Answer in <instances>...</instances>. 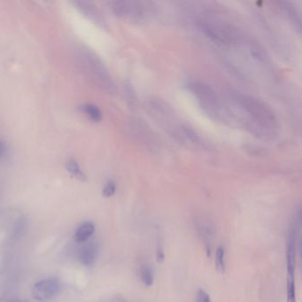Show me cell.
<instances>
[{"mask_svg": "<svg viewBox=\"0 0 302 302\" xmlns=\"http://www.w3.org/2000/svg\"><path fill=\"white\" fill-rule=\"evenodd\" d=\"M233 100L243 113L246 127L255 135L270 138L274 137L279 129V122L274 111L261 99L250 95L236 93Z\"/></svg>", "mask_w": 302, "mask_h": 302, "instance_id": "1", "label": "cell"}, {"mask_svg": "<svg viewBox=\"0 0 302 302\" xmlns=\"http://www.w3.org/2000/svg\"><path fill=\"white\" fill-rule=\"evenodd\" d=\"M147 110L152 119L166 132L180 142H184V125L179 123L174 109L161 99H149L147 101Z\"/></svg>", "mask_w": 302, "mask_h": 302, "instance_id": "2", "label": "cell"}, {"mask_svg": "<svg viewBox=\"0 0 302 302\" xmlns=\"http://www.w3.org/2000/svg\"><path fill=\"white\" fill-rule=\"evenodd\" d=\"M187 87L204 111L213 119L228 120L230 118L229 111L223 108L217 92L213 89L212 86L201 81H192Z\"/></svg>", "mask_w": 302, "mask_h": 302, "instance_id": "3", "label": "cell"}, {"mask_svg": "<svg viewBox=\"0 0 302 302\" xmlns=\"http://www.w3.org/2000/svg\"><path fill=\"white\" fill-rule=\"evenodd\" d=\"M112 9L114 14L119 17L141 21L146 18L150 8L145 2L114 1L112 2Z\"/></svg>", "mask_w": 302, "mask_h": 302, "instance_id": "4", "label": "cell"}, {"mask_svg": "<svg viewBox=\"0 0 302 302\" xmlns=\"http://www.w3.org/2000/svg\"><path fill=\"white\" fill-rule=\"evenodd\" d=\"M86 59L90 72L92 76H94L96 81L98 82V84L105 90H108L109 92H113L115 90L114 83L109 74L108 70L107 69L102 62L92 53L87 54Z\"/></svg>", "mask_w": 302, "mask_h": 302, "instance_id": "5", "label": "cell"}, {"mask_svg": "<svg viewBox=\"0 0 302 302\" xmlns=\"http://www.w3.org/2000/svg\"><path fill=\"white\" fill-rule=\"evenodd\" d=\"M61 283L57 279H43L34 285L31 294L35 301L45 302L52 300L60 293Z\"/></svg>", "mask_w": 302, "mask_h": 302, "instance_id": "6", "label": "cell"}, {"mask_svg": "<svg viewBox=\"0 0 302 302\" xmlns=\"http://www.w3.org/2000/svg\"><path fill=\"white\" fill-rule=\"evenodd\" d=\"M130 129L135 138L146 148L152 151L158 148V141L154 133L144 121L140 119L133 120Z\"/></svg>", "mask_w": 302, "mask_h": 302, "instance_id": "7", "label": "cell"}, {"mask_svg": "<svg viewBox=\"0 0 302 302\" xmlns=\"http://www.w3.org/2000/svg\"><path fill=\"white\" fill-rule=\"evenodd\" d=\"M296 265V230L291 228L287 234L286 240V269L287 279H295Z\"/></svg>", "mask_w": 302, "mask_h": 302, "instance_id": "8", "label": "cell"}, {"mask_svg": "<svg viewBox=\"0 0 302 302\" xmlns=\"http://www.w3.org/2000/svg\"><path fill=\"white\" fill-rule=\"evenodd\" d=\"M99 247L95 243H90L84 246L79 253V260L81 263L86 267H90L94 264L95 260L98 257Z\"/></svg>", "mask_w": 302, "mask_h": 302, "instance_id": "9", "label": "cell"}, {"mask_svg": "<svg viewBox=\"0 0 302 302\" xmlns=\"http://www.w3.org/2000/svg\"><path fill=\"white\" fill-rule=\"evenodd\" d=\"M95 225L90 222H84L82 225L76 229L74 239L77 243H84L94 234Z\"/></svg>", "mask_w": 302, "mask_h": 302, "instance_id": "10", "label": "cell"}, {"mask_svg": "<svg viewBox=\"0 0 302 302\" xmlns=\"http://www.w3.org/2000/svg\"><path fill=\"white\" fill-rule=\"evenodd\" d=\"M280 5L284 11V13L288 16L289 19L292 21V22H293L294 26L299 30H301V24H302L301 15L299 14L297 9L293 6L292 3H289V2H281Z\"/></svg>", "mask_w": 302, "mask_h": 302, "instance_id": "11", "label": "cell"}, {"mask_svg": "<svg viewBox=\"0 0 302 302\" xmlns=\"http://www.w3.org/2000/svg\"><path fill=\"white\" fill-rule=\"evenodd\" d=\"M84 109H85V113H87V115L89 116V118H90L91 121L98 123V122H99V121L101 120V118H102L101 111L99 110L98 107H96L94 105H85Z\"/></svg>", "mask_w": 302, "mask_h": 302, "instance_id": "12", "label": "cell"}, {"mask_svg": "<svg viewBox=\"0 0 302 302\" xmlns=\"http://www.w3.org/2000/svg\"><path fill=\"white\" fill-rule=\"evenodd\" d=\"M66 170L70 173L71 175H74L77 179L81 181H85L86 176H85L84 172L80 169V166L78 165V163L75 161H70L67 165H66Z\"/></svg>", "mask_w": 302, "mask_h": 302, "instance_id": "13", "label": "cell"}, {"mask_svg": "<svg viewBox=\"0 0 302 302\" xmlns=\"http://www.w3.org/2000/svg\"><path fill=\"white\" fill-rule=\"evenodd\" d=\"M140 278H141V281L143 283L146 285V286H151L153 281H154V277H153V272L151 270L150 267L148 266H145L141 269L140 271Z\"/></svg>", "mask_w": 302, "mask_h": 302, "instance_id": "14", "label": "cell"}, {"mask_svg": "<svg viewBox=\"0 0 302 302\" xmlns=\"http://www.w3.org/2000/svg\"><path fill=\"white\" fill-rule=\"evenodd\" d=\"M225 253L222 246H219L216 253V267L219 272L223 273L225 271Z\"/></svg>", "mask_w": 302, "mask_h": 302, "instance_id": "15", "label": "cell"}, {"mask_svg": "<svg viewBox=\"0 0 302 302\" xmlns=\"http://www.w3.org/2000/svg\"><path fill=\"white\" fill-rule=\"evenodd\" d=\"M286 299H287V302H297L295 279H287V283H286Z\"/></svg>", "mask_w": 302, "mask_h": 302, "instance_id": "16", "label": "cell"}, {"mask_svg": "<svg viewBox=\"0 0 302 302\" xmlns=\"http://www.w3.org/2000/svg\"><path fill=\"white\" fill-rule=\"evenodd\" d=\"M115 192H116V184L113 181H109L105 185L102 194L106 198H109L112 197L113 194H115Z\"/></svg>", "mask_w": 302, "mask_h": 302, "instance_id": "17", "label": "cell"}, {"mask_svg": "<svg viewBox=\"0 0 302 302\" xmlns=\"http://www.w3.org/2000/svg\"><path fill=\"white\" fill-rule=\"evenodd\" d=\"M198 302H211L210 296L206 291H204L203 289H199L198 291Z\"/></svg>", "mask_w": 302, "mask_h": 302, "instance_id": "18", "label": "cell"}, {"mask_svg": "<svg viewBox=\"0 0 302 302\" xmlns=\"http://www.w3.org/2000/svg\"><path fill=\"white\" fill-rule=\"evenodd\" d=\"M156 260H157V262L160 264L165 260V253L161 246H159L156 252Z\"/></svg>", "mask_w": 302, "mask_h": 302, "instance_id": "19", "label": "cell"}, {"mask_svg": "<svg viewBox=\"0 0 302 302\" xmlns=\"http://www.w3.org/2000/svg\"><path fill=\"white\" fill-rule=\"evenodd\" d=\"M4 152H5V147H4L3 143L0 141V157L4 154Z\"/></svg>", "mask_w": 302, "mask_h": 302, "instance_id": "20", "label": "cell"}, {"mask_svg": "<svg viewBox=\"0 0 302 302\" xmlns=\"http://www.w3.org/2000/svg\"></svg>", "mask_w": 302, "mask_h": 302, "instance_id": "21", "label": "cell"}]
</instances>
